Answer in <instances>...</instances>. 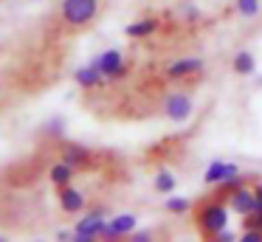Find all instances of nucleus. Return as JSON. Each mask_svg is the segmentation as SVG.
I'll return each instance as SVG.
<instances>
[{"label": "nucleus", "instance_id": "39448f33", "mask_svg": "<svg viewBox=\"0 0 262 242\" xmlns=\"http://www.w3.org/2000/svg\"><path fill=\"white\" fill-rule=\"evenodd\" d=\"M228 211H234L237 217H254L256 211V191L248 186H237L228 191Z\"/></svg>", "mask_w": 262, "mask_h": 242}, {"label": "nucleus", "instance_id": "b1692460", "mask_svg": "<svg viewBox=\"0 0 262 242\" xmlns=\"http://www.w3.org/2000/svg\"><path fill=\"white\" fill-rule=\"evenodd\" d=\"M248 225H256V228L262 231V214H254V217H248Z\"/></svg>", "mask_w": 262, "mask_h": 242}, {"label": "nucleus", "instance_id": "9d476101", "mask_svg": "<svg viewBox=\"0 0 262 242\" xmlns=\"http://www.w3.org/2000/svg\"><path fill=\"white\" fill-rule=\"evenodd\" d=\"M59 206H62L65 214H79L85 211V194L74 186H59Z\"/></svg>", "mask_w": 262, "mask_h": 242}, {"label": "nucleus", "instance_id": "f257e3e1", "mask_svg": "<svg viewBox=\"0 0 262 242\" xmlns=\"http://www.w3.org/2000/svg\"><path fill=\"white\" fill-rule=\"evenodd\" d=\"M194 223H198V231L206 236V239H214V236L228 225V206L223 200L200 203L198 211H194Z\"/></svg>", "mask_w": 262, "mask_h": 242}, {"label": "nucleus", "instance_id": "2eb2a0df", "mask_svg": "<svg viewBox=\"0 0 262 242\" xmlns=\"http://www.w3.org/2000/svg\"><path fill=\"white\" fill-rule=\"evenodd\" d=\"M231 68H234V73H237V76H251V73L256 71L254 54H251V51H237V56H234Z\"/></svg>", "mask_w": 262, "mask_h": 242}, {"label": "nucleus", "instance_id": "f8f14e48", "mask_svg": "<svg viewBox=\"0 0 262 242\" xmlns=\"http://www.w3.org/2000/svg\"><path fill=\"white\" fill-rule=\"evenodd\" d=\"M62 161L71 163L74 169L88 166V163H91V149H85V146H79V144H68L62 149Z\"/></svg>", "mask_w": 262, "mask_h": 242}, {"label": "nucleus", "instance_id": "dca6fc26", "mask_svg": "<svg viewBox=\"0 0 262 242\" xmlns=\"http://www.w3.org/2000/svg\"><path fill=\"white\" fill-rule=\"evenodd\" d=\"M175 183H178L175 174L166 172V169L155 174V191H161V194H172V191H175Z\"/></svg>", "mask_w": 262, "mask_h": 242}, {"label": "nucleus", "instance_id": "6e6552de", "mask_svg": "<svg viewBox=\"0 0 262 242\" xmlns=\"http://www.w3.org/2000/svg\"><path fill=\"white\" fill-rule=\"evenodd\" d=\"M203 71V59L200 56H181L172 65H166V79L178 82V79H192Z\"/></svg>", "mask_w": 262, "mask_h": 242}, {"label": "nucleus", "instance_id": "a211bd4d", "mask_svg": "<svg viewBox=\"0 0 262 242\" xmlns=\"http://www.w3.org/2000/svg\"><path fill=\"white\" fill-rule=\"evenodd\" d=\"M237 11L243 17H254L259 11V0H237Z\"/></svg>", "mask_w": 262, "mask_h": 242}, {"label": "nucleus", "instance_id": "9b49d317", "mask_svg": "<svg viewBox=\"0 0 262 242\" xmlns=\"http://www.w3.org/2000/svg\"><path fill=\"white\" fill-rule=\"evenodd\" d=\"M74 82L79 84V87H85V90H93V87H102V84H107V79L99 73L96 65H82V68H76Z\"/></svg>", "mask_w": 262, "mask_h": 242}, {"label": "nucleus", "instance_id": "4be33fe9", "mask_svg": "<svg viewBox=\"0 0 262 242\" xmlns=\"http://www.w3.org/2000/svg\"><path fill=\"white\" fill-rule=\"evenodd\" d=\"M48 133H51V135H62V121H51V124H48Z\"/></svg>", "mask_w": 262, "mask_h": 242}, {"label": "nucleus", "instance_id": "f3484780", "mask_svg": "<svg viewBox=\"0 0 262 242\" xmlns=\"http://www.w3.org/2000/svg\"><path fill=\"white\" fill-rule=\"evenodd\" d=\"M166 211L183 217V214L192 211V200H186V197H169V200H166Z\"/></svg>", "mask_w": 262, "mask_h": 242}, {"label": "nucleus", "instance_id": "aec40b11", "mask_svg": "<svg viewBox=\"0 0 262 242\" xmlns=\"http://www.w3.org/2000/svg\"><path fill=\"white\" fill-rule=\"evenodd\" d=\"M133 242H149L152 239V234H149V231H133Z\"/></svg>", "mask_w": 262, "mask_h": 242}, {"label": "nucleus", "instance_id": "ddd939ff", "mask_svg": "<svg viewBox=\"0 0 262 242\" xmlns=\"http://www.w3.org/2000/svg\"><path fill=\"white\" fill-rule=\"evenodd\" d=\"M155 31H158V20H155V17H144V20L130 23V26H127V37H133V39L152 37Z\"/></svg>", "mask_w": 262, "mask_h": 242}, {"label": "nucleus", "instance_id": "4468645a", "mask_svg": "<svg viewBox=\"0 0 262 242\" xmlns=\"http://www.w3.org/2000/svg\"><path fill=\"white\" fill-rule=\"evenodd\" d=\"M74 174H76V169L71 166V163H65V161L54 163V166L48 169V178H51L54 186H68L71 180H74Z\"/></svg>", "mask_w": 262, "mask_h": 242}, {"label": "nucleus", "instance_id": "1a4fd4ad", "mask_svg": "<svg viewBox=\"0 0 262 242\" xmlns=\"http://www.w3.org/2000/svg\"><path fill=\"white\" fill-rule=\"evenodd\" d=\"M138 225V217L136 214H119V217H113L107 225H104V239H119V236H130L133 231H136Z\"/></svg>", "mask_w": 262, "mask_h": 242}, {"label": "nucleus", "instance_id": "423d86ee", "mask_svg": "<svg viewBox=\"0 0 262 242\" xmlns=\"http://www.w3.org/2000/svg\"><path fill=\"white\" fill-rule=\"evenodd\" d=\"M192 96L186 93H169L164 99V116L175 124H183L189 116H192Z\"/></svg>", "mask_w": 262, "mask_h": 242}, {"label": "nucleus", "instance_id": "20e7f679", "mask_svg": "<svg viewBox=\"0 0 262 242\" xmlns=\"http://www.w3.org/2000/svg\"><path fill=\"white\" fill-rule=\"evenodd\" d=\"M104 208H96V211L85 214L79 223L74 225V239L76 242H93L104 234Z\"/></svg>", "mask_w": 262, "mask_h": 242}, {"label": "nucleus", "instance_id": "412c9836", "mask_svg": "<svg viewBox=\"0 0 262 242\" xmlns=\"http://www.w3.org/2000/svg\"><path fill=\"white\" fill-rule=\"evenodd\" d=\"M254 191H256V211L254 214H262V180L254 186Z\"/></svg>", "mask_w": 262, "mask_h": 242}, {"label": "nucleus", "instance_id": "7ed1b4c3", "mask_svg": "<svg viewBox=\"0 0 262 242\" xmlns=\"http://www.w3.org/2000/svg\"><path fill=\"white\" fill-rule=\"evenodd\" d=\"M91 65H96V68H99V73H102V76L107 79V82H116V79H121V76L127 73L124 54H121V51H116V48L102 51L99 56H93Z\"/></svg>", "mask_w": 262, "mask_h": 242}, {"label": "nucleus", "instance_id": "0eeeda50", "mask_svg": "<svg viewBox=\"0 0 262 242\" xmlns=\"http://www.w3.org/2000/svg\"><path fill=\"white\" fill-rule=\"evenodd\" d=\"M243 178V172H239L237 163H226V161H214L206 166V174L203 180L209 186H223V183H231V180Z\"/></svg>", "mask_w": 262, "mask_h": 242}, {"label": "nucleus", "instance_id": "6ab92c4d", "mask_svg": "<svg viewBox=\"0 0 262 242\" xmlns=\"http://www.w3.org/2000/svg\"><path fill=\"white\" fill-rule=\"evenodd\" d=\"M239 242H262V231L256 228V225H248V228L243 231V236H239Z\"/></svg>", "mask_w": 262, "mask_h": 242}, {"label": "nucleus", "instance_id": "5701e85b", "mask_svg": "<svg viewBox=\"0 0 262 242\" xmlns=\"http://www.w3.org/2000/svg\"><path fill=\"white\" fill-rule=\"evenodd\" d=\"M183 17H186V20H198V9H189V6H186V9H183Z\"/></svg>", "mask_w": 262, "mask_h": 242}, {"label": "nucleus", "instance_id": "f03ea898", "mask_svg": "<svg viewBox=\"0 0 262 242\" xmlns=\"http://www.w3.org/2000/svg\"><path fill=\"white\" fill-rule=\"evenodd\" d=\"M59 14H62L65 26L71 28H85L96 20L99 14V0H62L59 6Z\"/></svg>", "mask_w": 262, "mask_h": 242}]
</instances>
